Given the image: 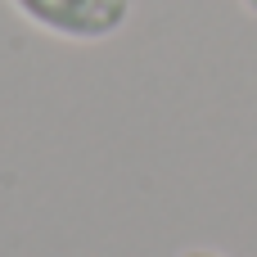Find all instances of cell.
Wrapping results in <instances>:
<instances>
[{
    "label": "cell",
    "mask_w": 257,
    "mask_h": 257,
    "mask_svg": "<svg viewBox=\"0 0 257 257\" xmlns=\"http://www.w3.org/2000/svg\"><path fill=\"white\" fill-rule=\"evenodd\" d=\"M9 9L23 23L41 27L45 36H59L72 45H95V41L117 36L131 23L136 0H9Z\"/></svg>",
    "instance_id": "cell-1"
},
{
    "label": "cell",
    "mask_w": 257,
    "mask_h": 257,
    "mask_svg": "<svg viewBox=\"0 0 257 257\" xmlns=\"http://www.w3.org/2000/svg\"><path fill=\"white\" fill-rule=\"evenodd\" d=\"M176 257H226V253H212V248H185V253H176Z\"/></svg>",
    "instance_id": "cell-2"
},
{
    "label": "cell",
    "mask_w": 257,
    "mask_h": 257,
    "mask_svg": "<svg viewBox=\"0 0 257 257\" xmlns=\"http://www.w3.org/2000/svg\"><path fill=\"white\" fill-rule=\"evenodd\" d=\"M239 5H244V9H248V14L257 18V0H239Z\"/></svg>",
    "instance_id": "cell-3"
}]
</instances>
